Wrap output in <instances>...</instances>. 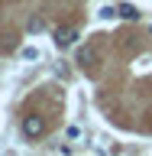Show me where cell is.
Segmentation results:
<instances>
[{"instance_id":"1","label":"cell","mask_w":152,"mask_h":156,"mask_svg":"<svg viewBox=\"0 0 152 156\" xmlns=\"http://www.w3.org/2000/svg\"><path fill=\"white\" fill-rule=\"evenodd\" d=\"M42 133H46V120H42L39 114L23 117V136H26V140H39Z\"/></svg>"},{"instance_id":"2","label":"cell","mask_w":152,"mask_h":156,"mask_svg":"<svg viewBox=\"0 0 152 156\" xmlns=\"http://www.w3.org/2000/svg\"><path fill=\"white\" fill-rule=\"evenodd\" d=\"M52 39H55L58 49H68V46H75V42H78V29L75 26H58Z\"/></svg>"},{"instance_id":"3","label":"cell","mask_w":152,"mask_h":156,"mask_svg":"<svg viewBox=\"0 0 152 156\" xmlns=\"http://www.w3.org/2000/svg\"><path fill=\"white\" fill-rule=\"evenodd\" d=\"M117 13H120L126 23H136V20H139V10H136L133 3H120V7H117Z\"/></svg>"},{"instance_id":"4","label":"cell","mask_w":152,"mask_h":156,"mask_svg":"<svg viewBox=\"0 0 152 156\" xmlns=\"http://www.w3.org/2000/svg\"><path fill=\"white\" fill-rule=\"evenodd\" d=\"M26 29H29V33H42V29H46V20H42V16H29Z\"/></svg>"},{"instance_id":"5","label":"cell","mask_w":152,"mask_h":156,"mask_svg":"<svg viewBox=\"0 0 152 156\" xmlns=\"http://www.w3.org/2000/svg\"><path fill=\"white\" fill-rule=\"evenodd\" d=\"M78 62H81V65L94 62V49H81V52H78Z\"/></svg>"},{"instance_id":"6","label":"cell","mask_w":152,"mask_h":156,"mask_svg":"<svg viewBox=\"0 0 152 156\" xmlns=\"http://www.w3.org/2000/svg\"><path fill=\"white\" fill-rule=\"evenodd\" d=\"M23 58H26V62H36V58H39V49H36V46L23 49Z\"/></svg>"},{"instance_id":"7","label":"cell","mask_w":152,"mask_h":156,"mask_svg":"<svg viewBox=\"0 0 152 156\" xmlns=\"http://www.w3.org/2000/svg\"><path fill=\"white\" fill-rule=\"evenodd\" d=\"M100 16H104V20H113V16H120V13H117V7H107V10H100Z\"/></svg>"}]
</instances>
